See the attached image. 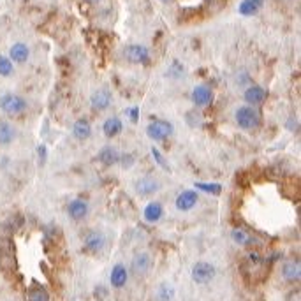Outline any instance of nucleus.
Instances as JSON below:
<instances>
[{
    "mask_svg": "<svg viewBox=\"0 0 301 301\" xmlns=\"http://www.w3.org/2000/svg\"><path fill=\"white\" fill-rule=\"evenodd\" d=\"M162 2H164V4H171L173 0H162Z\"/></svg>",
    "mask_w": 301,
    "mask_h": 301,
    "instance_id": "c85d7f7f",
    "label": "nucleus"
},
{
    "mask_svg": "<svg viewBox=\"0 0 301 301\" xmlns=\"http://www.w3.org/2000/svg\"><path fill=\"white\" fill-rule=\"evenodd\" d=\"M104 241L106 240H104L102 234L97 231H92L85 236V247H87L88 252H99V250H102Z\"/></svg>",
    "mask_w": 301,
    "mask_h": 301,
    "instance_id": "9b49d317",
    "label": "nucleus"
},
{
    "mask_svg": "<svg viewBox=\"0 0 301 301\" xmlns=\"http://www.w3.org/2000/svg\"><path fill=\"white\" fill-rule=\"evenodd\" d=\"M118 159H120V155H118V152L115 150V148H111V146L104 148V150L99 154V161L102 162V164H106V166H113V164H117Z\"/></svg>",
    "mask_w": 301,
    "mask_h": 301,
    "instance_id": "aec40b11",
    "label": "nucleus"
},
{
    "mask_svg": "<svg viewBox=\"0 0 301 301\" xmlns=\"http://www.w3.org/2000/svg\"><path fill=\"white\" fill-rule=\"evenodd\" d=\"M196 187L210 194H220V185L218 183H196Z\"/></svg>",
    "mask_w": 301,
    "mask_h": 301,
    "instance_id": "bb28decb",
    "label": "nucleus"
},
{
    "mask_svg": "<svg viewBox=\"0 0 301 301\" xmlns=\"http://www.w3.org/2000/svg\"><path fill=\"white\" fill-rule=\"evenodd\" d=\"M11 58H13L14 62H18V64L25 62L28 58V48L25 46L23 43L14 44V46L11 48Z\"/></svg>",
    "mask_w": 301,
    "mask_h": 301,
    "instance_id": "4be33fe9",
    "label": "nucleus"
},
{
    "mask_svg": "<svg viewBox=\"0 0 301 301\" xmlns=\"http://www.w3.org/2000/svg\"><path fill=\"white\" fill-rule=\"evenodd\" d=\"M211 99H213V92L208 87H204V85L196 87L194 92H192V100H194L198 106H206V104L211 102Z\"/></svg>",
    "mask_w": 301,
    "mask_h": 301,
    "instance_id": "9d476101",
    "label": "nucleus"
},
{
    "mask_svg": "<svg viewBox=\"0 0 301 301\" xmlns=\"http://www.w3.org/2000/svg\"><path fill=\"white\" fill-rule=\"evenodd\" d=\"M127 277H129L127 268H125L124 265H117L113 270H111V285L117 287V289L124 287L125 282H127Z\"/></svg>",
    "mask_w": 301,
    "mask_h": 301,
    "instance_id": "f8f14e48",
    "label": "nucleus"
},
{
    "mask_svg": "<svg viewBox=\"0 0 301 301\" xmlns=\"http://www.w3.org/2000/svg\"><path fill=\"white\" fill-rule=\"evenodd\" d=\"M27 301H50V294L41 285H33L27 292Z\"/></svg>",
    "mask_w": 301,
    "mask_h": 301,
    "instance_id": "412c9836",
    "label": "nucleus"
},
{
    "mask_svg": "<svg viewBox=\"0 0 301 301\" xmlns=\"http://www.w3.org/2000/svg\"><path fill=\"white\" fill-rule=\"evenodd\" d=\"M102 129H104V134H106L107 137L118 136V134L122 132V122H120V118H117V117L107 118V120L104 122Z\"/></svg>",
    "mask_w": 301,
    "mask_h": 301,
    "instance_id": "f3484780",
    "label": "nucleus"
},
{
    "mask_svg": "<svg viewBox=\"0 0 301 301\" xmlns=\"http://www.w3.org/2000/svg\"><path fill=\"white\" fill-rule=\"evenodd\" d=\"M146 132H148V136H150L152 139H155V141H162V139H166V137L169 136L171 132H173V127H171L169 122H164V120H155V122H152V124L148 125Z\"/></svg>",
    "mask_w": 301,
    "mask_h": 301,
    "instance_id": "20e7f679",
    "label": "nucleus"
},
{
    "mask_svg": "<svg viewBox=\"0 0 301 301\" xmlns=\"http://www.w3.org/2000/svg\"><path fill=\"white\" fill-rule=\"evenodd\" d=\"M262 2H265V0H243V2L240 4V13L243 14V16H252V14H255L261 9Z\"/></svg>",
    "mask_w": 301,
    "mask_h": 301,
    "instance_id": "a211bd4d",
    "label": "nucleus"
},
{
    "mask_svg": "<svg viewBox=\"0 0 301 301\" xmlns=\"http://www.w3.org/2000/svg\"><path fill=\"white\" fill-rule=\"evenodd\" d=\"M173 294H174V289L171 287L169 284H162L161 289H159L157 298H159V301H169L171 298H173Z\"/></svg>",
    "mask_w": 301,
    "mask_h": 301,
    "instance_id": "393cba45",
    "label": "nucleus"
},
{
    "mask_svg": "<svg viewBox=\"0 0 301 301\" xmlns=\"http://www.w3.org/2000/svg\"><path fill=\"white\" fill-rule=\"evenodd\" d=\"M231 236H233L234 243H238V245H252L254 243V238L250 236V233L245 231V229H238V228L233 229Z\"/></svg>",
    "mask_w": 301,
    "mask_h": 301,
    "instance_id": "b1692460",
    "label": "nucleus"
},
{
    "mask_svg": "<svg viewBox=\"0 0 301 301\" xmlns=\"http://www.w3.org/2000/svg\"><path fill=\"white\" fill-rule=\"evenodd\" d=\"M13 74V62L6 57H0V76H9Z\"/></svg>",
    "mask_w": 301,
    "mask_h": 301,
    "instance_id": "a878e982",
    "label": "nucleus"
},
{
    "mask_svg": "<svg viewBox=\"0 0 301 301\" xmlns=\"http://www.w3.org/2000/svg\"><path fill=\"white\" fill-rule=\"evenodd\" d=\"M282 275L287 282H298L301 277L299 262L298 261H287L282 266Z\"/></svg>",
    "mask_w": 301,
    "mask_h": 301,
    "instance_id": "ddd939ff",
    "label": "nucleus"
},
{
    "mask_svg": "<svg viewBox=\"0 0 301 301\" xmlns=\"http://www.w3.org/2000/svg\"><path fill=\"white\" fill-rule=\"evenodd\" d=\"M266 95L268 94L262 87H250V88H247V92H245V100H247L248 104H252V106H255V104L265 102Z\"/></svg>",
    "mask_w": 301,
    "mask_h": 301,
    "instance_id": "4468645a",
    "label": "nucleus"
},
{
    "mask_svg": "<svg viewBox=\"0 0 301 301\" xmlns=\"http://www.w3.org/2000/svg\"><path fill=\"white\" fill-rule=\"evenodd\" d=\"M236 122L245 131H254L261 124V117H259L257 109H254L250 106H243L236 111Z\"/></svg>",
    "mask_w": 301,
    "mask_h": 301,
    "instance_id": "f257e3e1",
    "label": "nucleus"
},
{
    "mask_svg": "<svg viewBox=\"0 0 301 301\" xmlns=\"http://www.w3.org/2000/svg\"><path fill=\"white\" fill-rule=\"evenodd\" d=\"M198 199L199 198H198V194H196L194 191H185L176 198V208L180 211H189V210H192V208L196 206Z\"/></svg>",
    "mask_w": 301,
    "mask_h": 301,
    "instance_id": "0eeeda50",
    "label": "nucleus"
},
{
    "mask_svg": "<svg viewBox=\"0 0 301 301\" xmlns=\"http://www.w3.org/2000/svg\"><path fill=\"white\" fill-rule=\"evenodd\" d=\"M162 213H164V210H162L161 203H150L146 208H144V218H146L148 222L161 220Z\"/></svg>",
    "mask_w": 301,
    "mask_h": 301,
    "instance_id": "6ab92c4d",
    "label": "nucleus"
},
{
    "mask_svg": "<svg viewBox=\"0 0 301 301\" xmlns=\"http://www.w3.org/2000/svg\"><path fill=\"white\" fill-rule=\"evenodd\" d=\"M72 134H74V137L76 139H80V141H85V139H88L90 137V134H92V127H90V124H88V120H78L76 124H74V127H72Z\"/></svg>",
    "mask_w": 301,
    "mask_h": 301,
    "instance_id": "dca6fc26",
    "label": "nucleus"
},
{
    "mask_svg": "<svg viewBox=\"0 0 301 301\" xmlns=\"http://www.w3.org/2000/svg\"><path fill=\"white\" fill-rule=\"evenodd\" d=\"M131 268H132V273L137 275V277H143V275H146L148 271H150L152 268V257L150 254H146V252H141V254H136L131 262Z\"/></svg>",
    "mask_w": 301,
    "mask_h": 301,
    "instance_id": "39448f33",
    "label": "nucleus"
},
{
    "mask_svg": "<svg viewBox=\"0 0 301 301\" xmlns=\"http://www.w3.org/2000/svg\"><path fill=\"white\" fill-rule=\"evenodd\" d=\"M88 2H92V4H95V2H100V0H88Z\"/></svg>",
    "mask_w": 301,
    "mask_h": 301,
    "instance_id": "c756f323",
    "label": "nucleus"
},
{
    "mask_svg": "<svg viewBox=\"0 0 301 301\" xmlns=\"http://www.w3.org/2000/svg\"><path fill=\"white\" fill-rule=\"evenodd\" d=\"M14 139V129L7 122H0V144H9Z\"/></svg>",
    "mask_w": 301,
    "mask_h": 301,
    "instance_id": "5701e85b",
    "label": "nucleus"
},
{
    "mask_svg": "<svg viewBox=\"0 0 301 301\" xmlns=\"http://www.w3.org/2000/svg\"><path fill=\"white\" fill-rule=\"evenodd\" d=\"M111 102V94L107 90H97L92 95V107L97 111H102L109 106Z\"/></svg>",
    "mask_w": 301,
    "mask_h": 301,
    "instance_id": "2eb2a0df",
    "label": "nucleus"
},
{
    "mask_svg": "<svg viewBox=\"0 0 301 301\" xmlns=\"http://www.w3.org/2000/svg\"><path fill=\"white\" fill-rule=\"evenodd\" d=\"M136 191L139 192L141 196H152V194H155V192L159 191V181L155 180V178H152V176H144V178H141V180L137 181Z\"/></svg>",
    "mask_w": 301,
    "mask_h": 301,
    "instance_id": "1a4fd4ad",
    "label": "nucleus"
},
{
    "mask_svg": "<svg viewBox=\"0 0 301 301\" xmlns=\"http://www.w3.org/2000/svg\"><path fill=\"white\" fill-rule=\"evenodd\" d=\"M0 107H2L4 113L14 117V115H20L27 109V100L16 94H7L0 99Z\"/></svg>",
    "mask_w": 301,
    "mask_h": 301,
    "instance_id": "f03ea898",
    "label": "nucleus"
},
{
    "mask_svg": "<svg viewBox=\"0 0 301 301\" xmlns=\"http://www.w3.org/2000/svg\"><path fill=\"white\" fill-rule=\"evenodd\" d=\"M125 57H127L129 62L132 64H144L148 62L150 55H148V50L144 46H139V44H132L125 50Z\"/></svg>",
    "mask_w": 301,
    "mask_h": 301,
    "instance_id": "423d86ee",
    "label": "nucleus"
},
{
    "mask_svg": "<svg viewBox=\"0 0 301 301\" xmlns=\"http://www.w3.org/2000/svg\"><path fill=\"white\" fill-rule=\"evenodd\" d=\"M152 154H154V157L157 159V162H159V164H161V166H164V167H167V164H166L164 161H162V155L159 154V150H157V148H152Z\"/></svg>",
    "mask_w": 301,
    "mask_h": 301,
    "instance_id": "cd10ccee",
    "label": "nucleus"
},
{
    "mask_svg": "<svg viewBox=\"0 0 301 301\" xmlns=\"http://www.w3.org/2000/svg\"><path fill=\"white\" fill-rule=\"evenodd\" d=\"M67 211H69V215L74 218V220H81V218H85V217H87V213H88L87 201H83V199L70 201L69 206H67Z\"/></svg>",
    "mask_w": 301,
    "mask_h": 301,
    "instance_id": "6e6552de",
    "label": "nucleus"
},
{
    "mask_svg": "<svg viewBox=\"0 0 301 301\" xmlns=\"http://www.w3.org/2000/svg\"><path fill=\"white\" fill-rule=\"evenodd\" d=\"M215 273H217V270H215L213 265H210V262H196L194 268H192V280L196 282V284H210L211 280L215 278Z\"/></svg>",
    "mask_w": 301,
    "mask_h": 301,
    "instance_id": "7ed1b4c3",
    "label": "nucleus"
}]
</instances>
